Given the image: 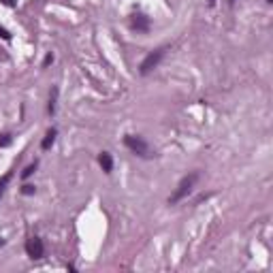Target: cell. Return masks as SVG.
<instances>
[{"label":"cell","instance_id":"obj_1","mask_svg":"<svg viewBox=\"0 0 273 273\" xmlns=\"http://www.w3.org/2000/svg\"><path fill=\"white\" fill-rule=\"evenodd\" d=\"M197 179H199V173H190V175H186V177H181L179 184H177V188L173 190V194L169 197V205H175V203H179L181 199H186L190 192H192V188H194Z\"/></svg>","mask_w":273,"mask_h":273},{"label":"cell","instance_id":"obj_2","mask_svg":"<svg viewBox=\"0 0 273 273\" xmlns=\"http://www.w3.org/2000/svg\"><path fill=\"white\" fill-rule=\"evenodd\" d=\"M124 145L133 151V154H137L141 158H151V156H154V149H151V145L147 143L143 137H139V135H126L124 137Z\"/></svg>","mask_w":273,"mask_h":273},{"label":"cell","instance_id":"obj_3","mask_svg":"<svg viewBox=\"0 0 273 273\" xmlns=\"http://www.w3.org/2000/svg\"><path fill=\"white\" fill-rule=\"evenodd\" d=\"M165 54H167V47H158V49H154V52H149L143 62H141V68H139L141 75H147L149 70H154L160 64V60L165 58Z\"/></svg>","mask_w":273,"mask_h":273},{"label":"cell","instance_id":"obj_4","mask_svg":"<svg viewBox=\"0 0 273 273\" xmlns=\"http://www.w3.org/2000/svg\"><path fill=\"white\" fill-rule=\"evenodd\" d=\"M26 252H28V256H30V258H34V260L43 258V254H45L43 241L38 239V237H30V239L26 241Z\"/></svg>","mask_w":273,"mask_h":273},{"label":"cell","instance_id":"obj_5","mask_svg":"<svg viewBox=\"0 0 273 273\" xmlns=\"http://www.w3.org/2000/svg\"><path fill=\"white\" fill-rule=\"evenodd\" d=\"M130 26H133L137 32H147L149 30V19L145 15H141V13H135L133 19H130Z\"/></svg>","mask_w":273,"mask_h":273},{"label":"cell","instance_id":"obj_6","mask_svg":"<svg viewBox=\"0 0 273 273\" xmlns=\"http://www.w3.org/2000/svg\"><path fill=\"white\" fill-rule=\"evenodd\" d=\"M98 163H100V167H103L105 173H111V169H113V158H111V154L103 151V154L98 156Z\"/></svg>","mask_w":273,"mask_h":273},{"label":"cell","instance_id":"obj_7","mask_svg":"<svg viewBox=\"0 0 273 273\" xmlns=\"http://www.w3.org/2000/svg\"><path fill=\"white\" fill-rule=\"evenodd\" d=\"M56 105H58V88H54V90H52V94H49V107H47L49 115H54V113H56Z\"/></svg>","mask_w":273,"mask_h":273},{"label":"cell","instance_id":"obj_8","mask_svg":"<svg viewBox=\"0 0 273 273\" xmlns=\"http://www.w3.org/2000/svg\"><path fill=\"white\" fill-rule=\"evenodd\" d=\"M54 141H56V128H52V130H49V133L45 135V139H43L41 147H43V149H49V147L54 145Z\"/></svg>","mask_w":273,"mask_h":273},{"label":"cell","instance_id":"obj_9","mask_svg":"<svg viewBox=\"0 0 273 273\" xmlns=\"http://www.w3.org/2000/svg\"><path fill=\"white\" fill-rule=\"evenodd\" d=\"M11 175H13V173H7V175L0 177V199H3L5 190H7V186H9V181H11Z\"/></svg>","mask_w":273,"mask_h":273},{"label":"cell","instance_id":"obj_10","mask_svg":"<svg viewBox=\"0 0 273 273\" xmlns=\"http://www.w3.org/2000/svg\"><path fill=\"white\" fill-rule=\"evenodd\" d=\"M11 143V135H0V147H7Z\"/></svg>","mask_w":273,"mask_h":273},{"label":"cell","instance_id":"obj_11","mask_svg":"<svg viewBox=\"0 0 273 273\" xmlns=\"http://www.w3.org/2000/svg\"><path fill=\"white\" fill-rule=\"evenodd\" d=\"M34 169H36V165H30V167H28V169L24 171V173H22V175H24V177H30V175H32V173H34Z\"/></svg>","mask_w":273,"mask_h":273},{"label":"cell","instance_id":"obj_12","mask_svg":"<svg viewBox=\"0 0 273 273\" xmlns=\"http://www.w3.org/2000/svg\"><path fill=\"white\" fill-rule=\"evenodd\" d=\"M0 36H3V38H7V41H9V38H11V34H9V32H7V30H5L3 26H0Z\"/></svg>","mask_w":273,"mask_h":273},{"label":"cell","instance_id":"obj_13","mask_svg":"<svg viewBox=\"0 0 273 273\" xmlns=\"http://www.w3.org/2000/svg\"><path fill=\"white\" fill-rule=\"evenodd\" d=\"M0 3H3L5 7H15V3H17V0H0Z\"/></svg>","mask_w":273,"mask_h":273},{"label":"cell","instance_id":"obj_14","mask_svg":"<svg viewBox=\"0 0 273 273\" xmlns=\"http://www.w3.org/2000/svg\"><path fill=\"white\" fill-rule=\"evenodd\" d=\"M24 194H32V192H34V186H24Z\"/></svg>","mask_w":273,"mask_h":273},{"label":"cell","instance_id":"obj_15","mask_svg":"<svg viewBox=\"0 0 273 273\" xmlns=\"http://www.w3.org/2000/svg\"><path fill=\"white\" fill-rule=\"evenodd\" d=\"M209 5H216V0H209Z\"/></svg>","mask_w":273,"mask_h":273},{"label":"cell","instance_id":"obj_16","mask_svg":"<svg viewBox=\"0 0 273 273\" xmlns=\"http://www.w3.org/2000/svg\"><path fill=\"white\" fill-rule=\"evenodd\" d=\"M0 244H3V239H0Z\"/></svg>","mask_w":273,"mask_h":273},{"label":"cell","instance_id":"obj_17","mask_svg":"<svg viewBox=\"0 0 273 273\" xmlns=\"http://www.w3.org/2000/svg\"><path fill=\"white\" fill-rule=\"evenodd\" d=\"M269 3H273V0H269Z\"/></svg>","mask_w":273,"mask_h":273},{"label":"cell","instance_id":"obj_18","mask_svg":"<svg viewBox=\"0 0 273 273\" xmlns=\"http://www.w3.org/2000/svg\"><path fill=\"white\" fill-rule=\"evenodd\" d=\"M230 3H232V0H230Z\"/></svg>","mask_w":273,"mask_h":273}]
</instances>
